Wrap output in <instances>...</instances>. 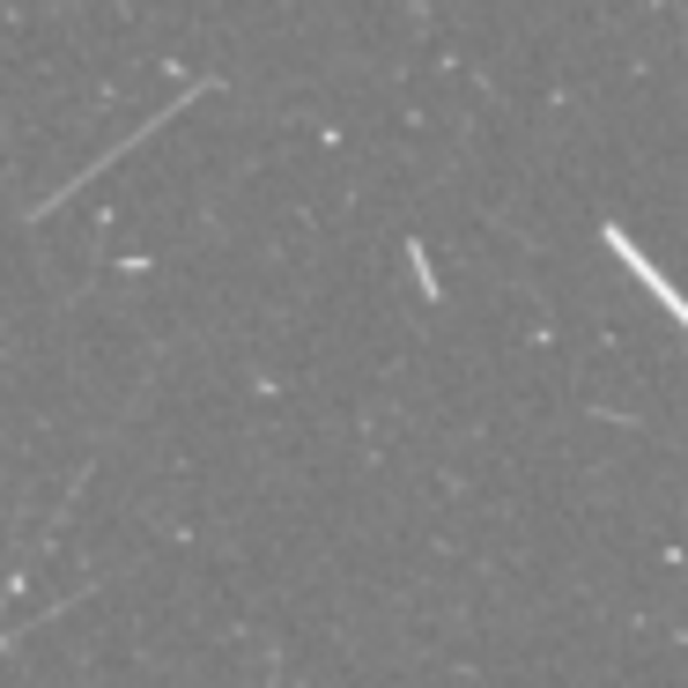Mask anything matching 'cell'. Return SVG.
<instances>
[{
	"instance_id": "1",
	"label": "cell",
	"mask_w": 688,
	"mask_h": 688,
	"mask_svg": "<svg viewBox=\"0 0 688 688\" xmlns=\"http://www.w3.org/2000/svg\"><path fill=\"white\" fill-rule=\"evenodd\" d=\"M600 238H608V252H614V259H622V267H629V275H637V282H645L651 296H659V304H666V311H674V319L688 326V296H681V289H674V282H666L659 267H651V259H645V252H637V244H629V230H622V222H608Z\"/></svg>"
}]
</instances>
